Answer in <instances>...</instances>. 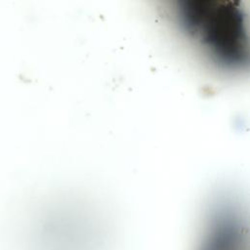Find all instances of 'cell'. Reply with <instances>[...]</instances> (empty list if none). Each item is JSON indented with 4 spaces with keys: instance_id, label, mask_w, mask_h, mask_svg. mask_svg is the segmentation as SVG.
<instances>
[{
    "instance_id": "6da1fadb",
    "label": "cell",
    "mask_w": 250,
    "mask_h": 250,
    "mask_svg": "<svg viewBox=\"0 0 250 250\" xmlns=\"http://www.w3.org/2000/svg\"><path fill=\"white\" fill-rule=\"evenodd\" d=\"M181 32L209 61L224 70L248 63L246 14L234 1H179L172 8Z\"/></svg>"
}]
</instances>
